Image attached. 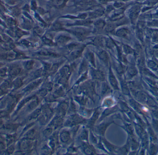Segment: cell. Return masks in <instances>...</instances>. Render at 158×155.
Listing matches in <instances>:
<instances>
[{
	"instance_id": "6da1fadb",
	"label": "cell",
	"mask_w": 158,
	"mask_h": 155,
	"mask_svg": "<svg viewBox=\"0 0 158 155\" xmlns=\"http://www.w3.org/2000/svg\"><path fill=\"white\" fill-rule=\"evenodd\" d=\"M99 5L96 0H77L75 1L73 6L79 11L88 12Z\"/></svg>"
},
{
	"instance_id": "7a4b0ae2",
	"label": "cell",
	"mask_w": 158,
	"mask_h": 155,
	"mask_svg": "<svg viewBox=\"0 0 158 155\" xmlns=\"http://www.w3.org/2000/svg\"><path fill=\"white\" fill-rule=\"evenodd\" d=\"M72 67L73 66L71 65H65L59 71L58 83L65 87L68 86L69 79L71 76L73 68Z\"/></svg>"
},
{
	"instance_id": "3957f363",
	"label": "cell",
	"mask_w": 158,
	"mask_h": 155,
	"mask_svg": "<svg viewBox=\"0 0 158 155\" xmlns=\"http://www.w3.org/2000/svg\"><path fill=\"white\" fill-rule=\"evenodd\" d=\"M65 31L71 33L80 42L85 41L90 34V30L81 27L74 28L71 29H65Z\"/></svg>"
},
{
	"instance_id": "277c9868",
	"label": "cell",
	"mask_w": 158,
	"mask_h": 155,
	"mask_svg": "<svg viewBox=\"0 0 158 155\" xmlns=\"http://www.w3.org/2000/svg\"><path fill=\"white\" fill-rule=\"evenodd\" d=\"M78 90L79 92L90 97L93 100H94L93 95L95 93V89L94 83L93 81H87L84 82L79 87Z\"/></svg>"
},
{
	"instance_id": "5b68a950",
	"label": "cell",
	"mask_w": 158,
	"mask_h": 155,
	"mask_svg": "<svg viewBox=\"0 0 158 155\" xmlns=\"http://www.w3.org/2000/svg\"><path fill=\"white\" fill-rule=\"evenodd\" d=\"M86 120L87 119H85L79 114H73L68 118L64 124V126L65 127H73L80 124H85Z\"/></svg>"
},
{
	"instance_id": "8992f818",
	"label": "cell",
	"mask_w": 158,
	"mask_h": 155,
	"mask_svg": "<svg viewBox=\"0 0 158 155\" xmlns=\"http://www.w3.org/2000/svg\"><path fill=\"white\" fill-rule=\"evenodd\" d=\"M112 124H114V121L110 120L101 123L96 126H94L93 130L95 134L100 137H105V133L108 127Z\"/></svg>"
},
{
	"instance_id": "52a82bcc",
	"label": "cell",
	"mask_w": 158,
	"mask_h": 155,
	"mask_svg": "<svg viewBox=\"0 0 158 155\" xmlns=\"http://www.w3.org/2000/svg\"><path fill=\"white\" fill-rule=\"evenodd\" d=\"M88 13V19H97L103 16L105 14V8L99 5L93 10H90L87 12Z\"/></svg>"
},
{
	"instance_id": "ba28073f",
	"label": "cell",
	"mask_w": 158,
	"mask_h": 155,
	"mask_svg": "<svg viewBox=\"0 0 158 155\" xmlns=\"http://www.w3.org/2000/svg\"><path fill=\"white\" fill-rule=\"evenodd\" d=\"M140 4L133 5L129 10V16L131 22L136 20L141 12L142 4Z\"/></svg>"
},
{
	"instance_id": "9c48e42d",
	"label": "cell",
	"mask_w": 158,
	"mask_h": 155,
	"mask_svg": "<svg viewBox=\"0 0 158 155\" xmlns=\"http://www.w3.org/2000/svg\"><path fill=\"white\" fill-rule=\"evenodd\" d=\"M86 46V45H82L79 48L69 52L68 55V59L69 60V61H71L79 58L82 55Z\"/></svg>"
},
{
	"instance_id": "30bf717a",
	"label": "cell",
	"mask_w": 158,
	"mask_h": 155,
	"mask_svg": "<svg viewBox=\"0 0 158 155\" xmlns=\"http://www.w3.org/2000/svg\"><path fill=\"white\" fill-rule=\"evenodd\" d=\"M90 74L94 80L103 82L106 79V75L104 72L101 70L96 69L94 67L90 69Z\"/></svg>"
},
{
	"instance_id": "8fae6325",
	"label": "cell",
	"mask_w": 158,
	"mask_h": 155,
	"mask_svg": "<svg viewBox=\"0 0 158 155\" xmlns=\"http://www.w3.org/2000/svg\"><path fill=\"white\" fill-rule=\"evenodd\" d=\"M105 20L102 18L97 19L95 21H94V30L93 33H99L105 29V27L106 25Z\"/></svg>"
},
{
	"instance_id": "7c38bea8",
	"label": "cell",
	"mask_w": 158,
	"mask_h": 155,
	"mask_svg": "<svg viewBox=\"0 0 158 155\" xmlns=\"http://www.w3.org/2000/svg\"><path fill=\"white\" fill-rule=\"evenodd\" d=\"M22 72V68L18 64H12L8 69V75L11 78H15Z\"/></svg>"
},
{
	"instance_id": "4fadbf2b",
	"label": "cell",
	"mask_w": 158,
	"mask_h": 155,
	"mask_svg": "<svg viewBox=\"0 0 158 155\" xmlns=\"http://www.w3.org/2000/svg\"><path fill=\"white\" fill-rule=\"evenodd\" d=\"M100 111L98 110V108L95 109L92 116L90 117L89 119H87L86 120V122L85 123L86 127L91 129H93L95 123L96 122L97 120L98 119V117L100 116Z\"/></svg>"
},
{
	"instance_id": "5bb4252c",
	"label": "cell",
	"mask_w": 158,
	"mask_h": 155,
	"mask_svg": "<svg viewBox=\"0 0 158 155\" xmlns=\"http://www.w3.org/2000/svg\"><path fill=\"white\" fill-rule=\"evenodd\" d=\"M107 38L101 35H97L96 36L91 42L88 43L89 44H93L97 47L103 48L106 47Z\"/></svg>"
},
{
	"instance_id": "9a60e30c",
	"label": "cell",
	"mask_w": 158,
	"mask_h": 155,
	"mask_svg": "<svg viewBox=\"0 0 158 155\" xmlns=\"http://www.w3.org/2000/svg\"><path fill=\"white\" fill-rule=\"evenodd\" d=\"M69 0H48L49 4L54 8L62 9L66 6Z\"/></svg>"
},
{
	"instance_id": "2e32d148",
	"label": "cell",
	"mask_w": 158,
	"mask_h": 155,
	"mask_svg": "<svg viewBox=\"0 0 158 155\" xmlns=\"http://www.w3.org/2000/svg\"><path fill=\"white\" fill-rule=\"evenodd\" d=\"M59 137L60 141L63 143L68 144L71 142V133L67 130H63L61 131L59 133Z\"/></svg>"
},
{
	"instance_id": "e0dca14e",
	"label": "cell",
	"mask_w": 158,
	"mask_h": 155,
	"mask_svg": "<svg viewBox=\"0 0 158 155\" xmlns=\"http://www.w3.org/2000/svg\"><path fill=\"white\" fill-rule=\"evenodd\" d=\"M88 13L87 12H81L78 14L77 16L74 15H65L60 16V18L67 19L71 20H85L88 18Z\"/></svg>"
},
{
	"instance_id": "ac0fdd59",
	"label": "cell",
	"mask_w": 158,
	"mask_h": 155,
	"mask_svg": "<svg viewBox=\"0 0 158 155\" xmlns=\"http://www.w3.org/2000/svg\"><path fill=\"white\" fill-rule=\"evenodd\" d=\"M69 109V104L65 101L60 102L56 108L57 115L64 117Z\"/></svg>"
},
{
	"instance_id": "d6986e66",
	"label": "cell",
	"mask_w": 158,
	"mask_h": 155,
	"mask_svg": "<svg viewBox=\"0 0 158 155\" xmlns=\"http://www.w3.org/2000/svg\"><path fill=\"white\" fill-rule=\"evenodd\" d=\"M64 124V119L63 117L60 116L56 115L54 117L53 119L52 120L51 123L48 125V127L52 128L54 130L56 129Z\"/></svg>"
},
{
	"instance_id": "ffe728a7",
	"label": "cell",
	"mask_w": 158,
	"mask_h": 155,
	"mask_svg": "<svg viewBox=\"0 0 158 155\" xmlns=\"http://www.w3.org/2000/svg\"><path fill=\"white\" fill-rule=\"evenodd\" d=\"M108 79L109 82L110 86L112 87L114 89H119L118 84V81H117L114 73H113L110 65L109 67V69Z\"/></svg>"
},
{
	"instance_id": "44dd1931",
	"label": "cell",
	"mask_w": 158,
	"mask_h": 155,
	"mask_svg": "<svg viewBox=\"0 0 158 155\" xmlns=\"http://www.w3.org/2000/svg\"><path fill=\"white\" fill-rule=\"evenodd\" d=\"M100 139H101V142H102L103 146L106 151H107V150L110 153H116V151L118 148L117 146L111 144L106 139L105 137H100Z\"/></svg>"
},
{
	"instance_id": "7402d4cb",
	"label": "cell",
	"mask_w": 158,
	"mask_h": 155,
	"mask_svg": "<svg viewBox=\"0 0 158 155\" xmlns=\"http://www.w3.org/2000/svg\"><path fill=\"white\" fill-rule=\"evenodd\" d=\"M72 40V38L68 35L61 34L56 38L55 42L57 45H66Z\"/></svg>"
},
{
	"instance_id": "603a6c76",
	"label": "cell",
	"mask_w": 158,
	"mask_h": 155,
	"mask_svg": "<svg viewBox=\"0 0 158 155\" xmlns=\"http://www.w3.org/2000/svg\"><path fill=\"white\" fill-rule=\"evenodd\" d=\"M81 149L82 152L86 155H95V150L94 146L89 144L88 142H83L81 145Z\"/></svg>"
},
{
	"instance_id": "cb8c5ba5",
	"label": "cell",
	"mask_w": 158,
	"mask_h": 155,
	"mask_svg": "<svg viewBox=\"0 0 158 155\" xmlns=\"http://www.w3.org/2000/svg\"><path fill=\"white\" fill-rule=\"evenodd\" d=\"M94 20H78L73 23H68L67 26L72 27V26H88L92 25L94 23Z\"/></svg>"
},
{
	"instance_id": "d4e9b609",
	"label": "cell",
	"mask_w": 158,
	"mask_h": 155,
	"mask_svg": "<svg viewBox=\"0 0 158 155\" xmlns=\"http://www.w3.org/2000/svg\"><path fill=\"white\" fill-rule=\"evenodd\" d=\"M97 55L99 58V59L104 62L106 65L107 66L109 63L110 58L108 54L107 53L106 51L103 50L102 48L98 49V52H97Z\"/></svg>"
},
{
	"instance_id": "484cf974",
	"label": "cell",
	"mask_w": 158,
	"mask_h": 155,
	"mask_svg": "<svg viewBox=\"0 0 158 155\" xmlns=\"http://www.w3.org/2000/svg\"><path fill=\"white\" fill-rule=\"evenodd\" d=\"M117 110H118V108L117 106H112V107L106 108L104 110V112L102 113L101 117L99 118L98 121L100 122V121H102L103 119H104V118H106L107 117L109 116L111 114L115 113L117 111Z\"/></svg>"
},
{
	"instance_id": "4316f807",
	"label": "cell",
	"mask_w": 158,
	"mask_h": 155,
	"mask_svg": "<svg viewBox=\"0 0 158 155\" xmlns=\"http://www.w3.org/2000/svg\"><path fill=\"white\" fill-rule=\"evenodd\" d=\"M37 54L39 55L43 56H49L52 57H60V55L53 51L49 50L48 49H42L38 51Z\"/></svg>"
},
{
	"instance_id": "83f0119b",
	"label": "cell",
	"mask_w": 158,
	"mask_h": 155,
	"mask_svg": "<svg viewBox=\"0 0 158 155\" xmlns=\"http://www.w3.org/2000/svg\"><path fill=\"white\" fill-rule=\"evenodd\" d=\"M85 58L86 60L89 63H90L93 67L96 68L95 62L94 55L93 52L90 50H87L85 53Z\"/></svg>"
},
{
	"instance_id": "f1b7e54d",
	"label": "cell",
	"mask_w": 158,
	"mask_h": 155,
	"mask_svg": "<svg viewBox=\"0 0 158 155\" xmlns=\"http://www.w3.org/2000/svg\"><path fill=\"white\" fill-rule=\"evenodd\" d=\"M66 29L64 27L63 23L57 20L53 23L50 28V31H65Z\"/></svg>"
},
{
	"instance_id": "f546056e",
	"label": "cell",
	"mask_w": 158,
	"mask_h": 155,
	"mask_svg": "<svg viewBox=\"0 0 158 155\" xmlns=\"http://www.w3.org/2000/svg\"><path fill=\"white\" fill-rule=\"evenodd\" d=\"M42 82L43 79L41 78L36 79L35 81L31 83L28 86H27L25 88V91H32V90L36 88L37 87L39 86Z\"/></svg>"
},
{
	"instance_id": "4dcf8cb0",
	"label": "cell",
	"mask_w": 158,
	"mask_h": 155,
	"mask_svg": "<svg viewBox=\"0 0 158 155\" xmlns=\"http://www.w3.org/2000/svg\"><path fill=\"white\" fill-rule=\"evenodd\" d=\"M88 62L85 58L83 59L82 61L81 62V65L79 69V75H81L88 71Z\"/></svg>"
},
{
	"instance_id": "1f68e13d",
	"label": "cell",
	"mask_w": 158,
	"mask_h": 155,
	"mask_svg": "<svg viewBox=\"0 0 158 155\" xmlns=\"http://www.w3.org/2000/svg\"><path fill=\"white\" fill-rule=\"evenodd\" d=\"M111 90L108 83L106 81H103L101 84V95L102 97L106 96L107 94L110 93Z\"/></svg>"
},
{
	"instance_id": "d6a6232c",
	"label": "cell",
	"mask_w": 158,
	"mask_h": 155,
	"mask_svg": "<svg viewBox=\"0 0 158 155\" xmlns=\"http://www.w3.org/2000/svg\"><path fill=\"white\" fill-rule=\"evenodd\" d=\"M129 34V31L126 28H121L117 30L115 32V34L117 36L122 38H127Z\"/></svg>"
},
{
	"instance_id": "836d02e7",
	"label": "cell",
	"mask_w": 158,
	"mask_h": 155,
	"mask_svg": "<svg viewBox=\"0 0 158 155\" xmlns=\"http://www.w3.org/2000/svg\"><path fill=\"white\" fill-rule=\"evenodd\" d=\"M41 41L44 45L48 46H57L55 42H53V41L51 38H48L45 36H42Z\"/></svg>"
},
{
	"instance_id": "e575fe53",
	"label": "cell",
	"mask_w": 158,
	"mask_h": 155,
	"mask_svg": "<svg viewBox=\"0 0 158 155\" xmlns=\"http://www.w3.org/2000/svg\"><path fill=\"white\" fill-rule=\"evenodd\" d=\"M114 100L111 97H107L105 98L102 103V107L109 108L113 106Z\"/></svg>"
},
{
	"instance_id": "d590c367",
	"label": "cell",
	"mask_w": 158,
	"mask_h": 155,
	"mask_svg": "<svg viewBox=\"0 0 158 155\" xmlns=\"http://www.w3.org/2000/svg\"><path fill=\"white\" fill-rule=\"evenodd\" d=\"M74 100L81 106H85L87 102V98L85 96H75Z\"/></svg>"
},
{
	"instance_id": "8d00e7d4",
	"label": "cell",
	"mask_w": 158,
	"mask_h": 155,
	"mask_svg": "<svg viewBox=\"0 0 158 155\" xmlns=\"http://www.w3.org/2000/svg\"><path fill=\"white\" fill-rule=\"evenodd\" d=\"M95 110L93 109H88L86 108H84V107H82L80 109V112L81 113V115L83 117H90L92 115V113Z\"/></svg>"
},
{
	"instance_id": "74e56055",
	"label": "cell",
	"mask_w": 158,
	"mask_h": 155,
	"mask_svg": "<svg viewBox=\"0 0 158 155\" xmlns=\"http://www.w3.org/2000/svg\"><path fill=\"white\" fill-rule=\"evenodd\" d=\"M53 94L54 96H55L56 99L58 98H60V97H63V96H64L65 92L64 91V89L62 87V86L59 87L57 88L54 91L53 93H52Z\"/></svg>"
},
{
	"instance_id": "f35d334b",
	"label": "cell",
	"mask_w": 158,
	"mask_h": 155,
	"mask_svg": "<svg viewBox=\"0 0 158 155\" xmlns=\"http://www.w3.org/2000/svg\"><path fill=\"white\" fill-rule=\"evenodd\" d=\"M63 63V62H58V63H54V64L52 65L51 69H50V72H49V75H48V76L53 75V74L56 73L57 72V71H58L59 67H60L61 64Z\"/></svg>"
},
{
	"instance_id": "ab89813d",
	"label": "cell",
	"mask_w": 158,
	"mask_h": 155,
	"mask_svg": "<svg viewBox=\"0 0 158 155\" xmlns=\"http://www.w3.org/2000/svg\"><path fill=\"white\" fill-rule=\"evenodd\" d=\"M32 143L30 141H24L21 142L20 144V148L23 151H27V150L31 148Z\"/></svg>"
},
{
	"instance_id": "60d3db41",
	"label": "cell",
	"mask_w": 158,
	"mask_h": 155,
	"mask_svg": "<svg viewBox=\"0 0 158 155\" xmlns=\"http://www.w3.org/2000/svg\"><path fill=\"white\" fill-rule=\"evenodd\" d=\"M79 139L83 142H88V131L87 130L84 129L79 135Z\"/></svg>"
},
{
	"instance_id": "b9f144b4",
	"label": "cell",
	"mask_w": 158,
	"mask_h": 155,
	"mask_svg": "<svg viewBox=\"0 0 158 155\" xmlns=\"http://www.w3.org/2000/svg\"><path fill=\"white\" fill-rule=\"evenodd\" d=\"M23 80L20 78H17L13 82V86H14V88H15V90L19 88V87H20L23 85Z\"/></svg>"
},
{
	"instance_id": "7bdbcfd3",
	"label": "cell",
	"mask_w": 158,
	"mask_h": 155,
	"mask_svg": "<svg viewBox=\"0 0 158 155\" xmlns=\"http://www.w3.org/2000/svg\"><path fill=\"white\" fill-rule=\"evenodd\" d=\"M34 64H35V62H34V60H28L25 62L24 64V67L27 70H30L33 69Z\"/></svg>"
},
{
	"instance_id": "ee69618b",
	"label": "cell",
	"mask_w": 158,
	"mask_h": 155,
	"mask_svg": "<svg viewBox=\"0 0 158 155\" xmlns=\"http://www.w3.org/2000/svg\"><path fill=\"white\" fill-rule=\"evenodd\" d=\"M112 5L114 7L115 9H118L124 7L125 6V3H124V2H123L118 1V0H116V1L113 2V3Z\"/></svg>"
},
{
	"instance_id": "f6af8a7d",
	"label": "cell",
	"mask_w": 158,
	"mask_h": 155,
	"mask_svg": "<svg viewBox=\"0 0 158 155\" xmlns=\"http://www.w3.org/2000/svg\"><path fill=\"white\" fill-rule=\"evenodd\" d=\"M53 130L54 129L48 126L47 128L45 129L43 131L44 136L46 137V138H49V137L51 136V135H52V133Z\"/></svg>"
},
{
	"instance_id": "bcb514c9",
	"label": "cell",
	"mask_w": 158,
	"mask_h": 155,
	"mask_svg": "<svg viewBox=\"0 0 158 155\" xmlns=\"http://www.w3.org/2000/svg\"><path fill=\"white\" fill-rule=\"evenodd\" d=\"M36 135V131L35 129L31 130L30 131L27 132V138L29 139V140H33L35 138Z\"/></svg>"
},
{
	"instance_id": "7dc6e473",
	"label": "cell",
	"mask_w": 158,
	"mask_h": 155,
	"mask_svg": "<svg viewBox=\"0 0 158 155\" xmlns=\"http://www.w3.org/2000/svg\"><path fill=\"white\" fill-rule=\"evenodd\" d=\"M8 69L7 68H0V77L2 78L6 77L8 74Z\"/></svg>"
},
{
	"instance_id": "c3c4849f",
	"label": "cell",
	"mask_w": 158,
	"mask_h": 155,
	"mask_svg": "<svg viewBox=\"0 0 158 155\" xmlns=\"http://www.w3.org/2000/svg\"><path fill=\"white\" fill-rule=\"evenodd\" d=\"M116 0H96L97 2H98L99 4L100 5H107L109 4V3L111 2H113Z\"/></svg>"
},
{
	"instance_id": "681fc988",
	"label": "cell",
	"mask_w": 158,
	"mask_h": 155,
	"mask_svg": "<svg viewBox=\"0 0 158 155\" xmlns=\"http://www.w3.org/2000/svg\"><path fill=\"white\" fill-rule=\"evenodd\" d=\"M34 31L38 36H41V37L43 36V34L44 33V30L42 28L39 27H36Z\"/></svg>"
},
{
	"instance_id": "f907efd6",
	"label": "cell",
	"mask_w": 158,
	"mask_h": 155,
	"mask_svg": "<svg viewBox=\"0 0 158 155\" xmlns=\"http://www.w3.org/2000/svg\"><path fill=\"white\" fill-rule=\"evenodd\" d=\"M44 87L48 91H51L53 89V84L52 82H48L45 84V86Z\"/></svg>"
},
{
	"instance_id": "816d5d0a",
	"label": "cell",
	"mask_w": 158,
	"mask_h": 155,
	"mask_svg": "<svg viewBox=\"0 0 158 155\" xmlns=\"http://www.w3.org/2000/svg\"><path fill=\"white\" fill-rule=\"evenodd\" d=\"M76 106L74 103V101L73 100H71V102H70V105L69 106V110L71 111V112H75L76 111Z\"/></svg>"
},
{
	"instance_id": "f5cc1de1",
	"label": "cell",
	"mask_w": 158,
	"mask_h": 155,
	"mask_svg": "<svg viewBox=\"0 0 158 155\" xmlns=\"http://www.w3.org/2000/svg\"><path fill=\"white\" fill-rule=\"evenodd\" d=\"M7 92V91H5L4 90L2 89V88L0 87V97L2 96H3L5 93Z\"/></svg>"
},
{
	"instance_id": "db71d44e",
	"label": "cell",
	"mask_w": 158,
	"mask_h": 155,
	"mask_svg": "<svg viewBox=\"0 0 158 155\" xmlns=\"http://www.w3.org/2000/svg\"><path fill=\"white\" fill-rule=\"evenodd\" d=\"M5 65V64L4 63H2V62H0V68L3 67Z\"/></svg>"
},
{
	"instance_id": "11a10c76",
	"label": "cell",
	"mask_w": 158,
	"mask_h": 155,
	"mask_svg": "<svg viewBox=\"0 0 158 155\" xmlns=\"http://www.w3.org/2000/svg\"><path fill=\"white\" fill-rule=\"evenodd\" d=\"M2 80V78L0 77V81Z\"/></svg>"
},
{
	"instance_id": "9f6ffc18",
	"label": "cell",
	"mask_w": 158,
	"mask_h": 155,
	"mask_svg": "<svg viewBox=\"0 0 158 155\" xmlns=\"http://www.w3.org/2000/svg\"><path fill=\"white\" fill-rule=\"evenodd\" d=\"M139 1H140V0H139Z\"/></svg>"
}]
</instances>
